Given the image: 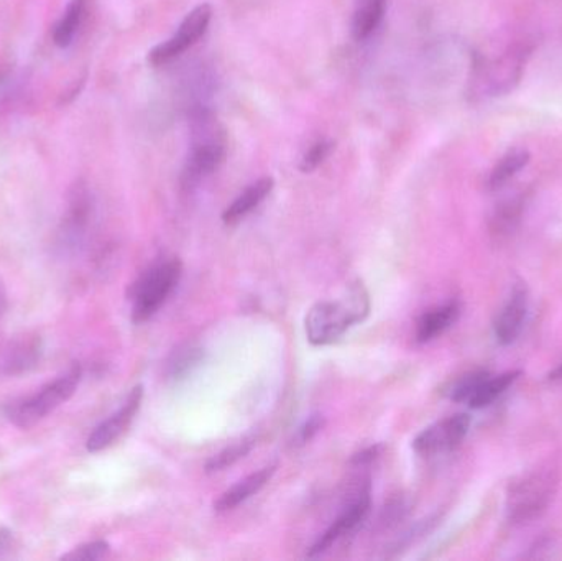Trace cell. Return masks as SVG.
<instances>
[{
	"label": "cell",
	"instance_id": "1",
	"mask_svg": "<svg viewBox=\"0 0 562 561\" xmlns=\"http://www.w3.org/2000/svg\"><path fill=\"white\" fill-rule=\"evenodd\" d=\"M560 480V467L553 461H547L510 481L505 496L508 523L525 526L540 519L557 500Z\"/></svg>",
	"mask_w": 562,
	"mask_h": 561
},
{
	"label": "cell",
	"instance_id": "2",
	"mask_svg": "<svg viewBox=\"0 0 562 561\" xmlns=\"http://www.w3.org/2000/svg\"><path fill=\"white\" fill-rule=\"evenodd\" d=\"M369 313V292L362 282H356L342 299L311 306L304 318L307 341L313 346L333 345L347 329L362 323Z\"/></svg>",
	"mask_w": 562,
	"mask_h": 561
},
{
	"label": "cell",
	"instance_id": "3",
	"mask_svg": "<svg viewBox=\"0 0 562 561\" xmlns=\"http://www.w3.org/2000/svg\"><path fill=\"white\" fill-rule=\"evenodd\" d=\"M533 48V43L517 42L514 46H508L497 58L477 56L472 68V98L487 101L514 91L524 76L525 66Z\"/></svg>",
	"mask_w": 562,
	"mask_h": 561
},
{
	"label": "cell",
	"instance_id": "4",
	"mask_svg": "<svg viewBox=\"0 0 562 561\" xmlns=\"http://www.w3.org/2000/svg\"><path fill=\"white\" fill-rule=\"evenodd\" d=\"M191 131H193V138H191L190 155L181 178L184 188H193L194 184L213 175L226 160L227 152L226 131L210 112H200L194 115Z\"/></svg>",
	"mask_w": 562,
	"mask_h": 561
},
{
	"label": "cell",
	"instance_id": "5",
	"mask_svg": "<svg viewBox=\"0 0 562 561\" xmlns=\"http://www.w3.org/2000/svg\"><path fill=\"white\" fill-rule=\"evenodd\" d=\"M81 366L72 364L65 374L40 389L36 394L7 404L3 407L5 417L15 427L23 428V430L32 428L33 425L42 422L46 415L52 414L59 405L65 404L75 395L76 389L81 382Z\"/></svg>",
	"mask_w": 562,
	"mask_h": 561
},
{
	"label": "cell",
	"instance_id": "6",
	"mask_svg": "<svg viewBox=\"0 0 562 561\" xmlns=\"http://www.w3.org/2000/svg\"><path fill=\"white\" fill-rule=\"evenodd\" d=\"M181 273H183V266L180 260H168V262L151 267L132 285L131 299L134 302L132 319L134 323L147 322L165 305L180 283Z\"/></svg>",
	"mask_w": 562,
	"mask_h": 561
},
{
	"label": "cell",
	"instance_id": "7",
	"mask_svg": "<svg viewBox=\"0 0 562 561\" xmlns=\"http://www.w3.org/2000/svg\"><path fill=\"white\" fill-rule=\"evenodd\" d=\"M211 19H213V9H211L210 3H201L196 9L191 10L184 16L181 25L178 26V32L170 40L150 49L148 63L158 68V66L168 65L178 56L183 55L190 46H193L206 33Z\"/></svg>",
	"mask_w": 562,
	"mask_h": 561
},
{
	"label": "cell",
	"instance_id": "8",
	"mask_svg": "<svg viewBox=\"0 0 562 561\" xmlns=\"http://www.w3.org/2000/svg\"><path fill=\"white\" fill-rule=\"evenodd\" d=\"M471 417L456 414L429 425L413 440V450L418 457L435 458L451 453L468 437Z\"/></svg>",
	"mask_w": 562,
	"mask_h": 561
},
{
	"label": "cell",
	"instance_id": "9",
	"mask_svg": "<svg viewBox=\"0 0 562 561\" xmlns=\"http://www.w3.org/2000/svg\"><path fill=\"white\" fill-rule=\"evenodd\" d=\"M370 507H372V501H370V484L367 481L357 493L356 500L334 520L333 526L314 542V546L307 552V557L323 556L334 543L356 534L369 517Z\"/></svg>",
	"mask_w": 562,
	"mask_h": 561
},
{
	"label": "cell",
	"instance_id": "10",
	"mask_svg": "<svg viewBox=\"0 0 562 561\" xmlns=\"http://www.w3.org/2000/svg\"><path fill=\"white\" fill-rule=\"evenodd\" d=\"M530 312V295L524 282L512 287L507 302L494 319V335L498 345L510 346L520 338Z\"/></svg>",
	"mask_w": 562,
	"mask_h": 561
},
{
	"label": "cell",
	"instance_id": "11",
	"mask_svg": "<svg viewBox=\"0 0 562 561\" xmlns=\"http://www.w3.org/2000/svg\"><path fill=\"white\" fill-rule=\"evenodd\" d=\"M142 399H144V388L137 385V388L132 389L124 405L89 435L88 441H86L88 451L98 453V451L105 450V448L114 445L127 431L135 415L140 411Z\"/></svg>",
	"mask_w": 562,
	"mask_h": 561
},
{
	"label": "cell",
	"instance_id": "12",
	"mask_svg": "<svg viewBox=\"0 0 562 561\" xmlns=\"http://www.w3.org/2000/svg\"><path fill=\"white\" fill-rule=\"evenodd\" d=\"M91 213L92 200L88 188L82 183L75 184L69 191L68 211L63 221V236H65L66 243H81L86 229H88Z\"/></svg>",
	"mask_w": 562,
	"mask_h": 561
},
{
	"label": "cell",
	"instance_id": "13",
	"mask_svg": "<svg viewBox=\"0 0 562 561\" xmlns=\"http://www.w3.org/2000/svg\"><path fill=\"white\" fill-rule=\"evenodd\" d=\"M276 471L277 467H267L256 471V473L250 474V476L244 478V480L234 484L231 490H227L226 493L214 503V509H216L217 513H227V510L236 509L240 504L246 503L250 497L260 493V491L270 483Z\"/></svg>",
	"mask_w": 562,
	"mask_h": 561
},
{
	"label": "cell",
	"instance_id": "14",
	"mask_svg": "<svg viewBox=\"0 0 562 561\" xmlns=\"http://www.w3.org/2000/svg\"><path fill=\"white\" fill-rule=\"evenodd\" d=\"M461 310V303L452 300V302L426 312L416 323V341L425 345V343L439 338L442 333L448 332L458 322Z\"/></svg>",
	"mask_w": 562,
	"mask_h": 561
},
{
	"label": "cell",
	"instance_id": "15",
	"mask_svg": "<svg viewBox=\"0 0 562 561\" xmlns=\"http://www.w3.org/2000/svg\"><path fill=\"white\" fill-rule=\"evenodd\" d=\"M273 187H276V180H273L272 177L260 178L256 183L247 187L246 190L234 200V203L224 211V224L234 226V224L240 223L244 217L249 216V214L272 193Z\"/></svg>",
	"mask_w": 562,
	"mask_h": 561
},
{
	"label": "cell",
	"instance_id": "16",
	"mask_svg": "<svg viewBox=\"0 0 562 561\" xmlns=\"http://www.w3.org/2000/svg\"><path fill=\"white\" fill-rule=\"evenodd\" d=\"M42 356V341L38 338H23L12 343L2 358L3 374L19 375L38 364Z\"/></svg>",
	"mask_w": 562,
	"mask_h": 561
},
{
	"label": "cell",
	"instance_id": "17",
	"mask_svg": "<svg viewBox=\"0 0 562 561\" xmlns=\"http://www.w3.org/2000/svg\"><path fill=\"white\" fill-rule=\"evenodd\" d=\"M520 378L521 371H508L498 375H492L491 372H488L484 381L479 384L474 394L469 399V407L475 408V411L488 407V405L494 404L497 399H501Z\"/></svg>",
	"mask_w": 562,
	"mask_h": 561
},
{
	"label": "cell",
	"instance_id": "18",
	"mask_svg": "<svg viewBox=\"0 0 562 561\" xmlns=\"http://www.w3.org/2000/svg\"><path fill=\"white\" fill-rule=\"evenodd\" d=\"M389 0H353L352 36L357 42L369 38L385 15Z\"/></svg>",
	"mask_w": 562,
	"mask_h": 561
},
{
	"label": "cell",
	"instance_id": "19",
	"mask_svg": "<svg viewBox=\"0 0 562 561\" xmlns=\"http://www.w3.org/2000/svg\"><path fill=\"white\" fill-rule=\"evenodd\" d=\"M531 155L527 148H514L508 150L501 160L492 168L488 175L487 188L491 191H498L507 187L528 164H530Z\"/></svg>",
	"mask_w": 562,
	"mask_h": 561
},
{
	"label": "cell",
	"instance_id": "20",
	"mask_svg": "<svg viewBox=\"0 0 562 561\" xmlns=\"http://www.w3.org/2000/svg\"><path fill=\"white\" fill-rule=\"evenodd\" d=\"M204 351L196 345H183L175 349L165 366V374L170 381L188 378L203 361Z\"/></svg>",
	"mask_w": 562,
	"mask_h": 561
},
{
	"label": "cell",
	"instance_id": "21",
	"mask_svg": "<svg viewBox=\"0 0 562 561\" xmlns=\"http://www.w3.org/2000/svg\"><path fill=\"white\" fill-rule=\"evenodd\" d=\"M85 7L86 0H69L61 19L53 29V42L59 48H68L71 45L85 16Z\"/></svg>",
	"mask_w": 562,
	"mask_h": 561
},
{
	"label": "cell",
	"instance_id": "22",
	"mask_svg": "<svg viewBox=\"0 0 562 561\" xmlns=\"http://www.w3.org/2000/svg\"><path fill=\"white\" fill-rule=\"evenodd\" d=\"M525 201L521 197L508 198L504 203L498 204L497 210L492 214L491 231L495 237L510 236L521 221Z\"/></svg>",
	"mask_w": 562,
	"mask_h": 561
},
{
	"label": "cell",
	"instance_id": "23",
	"mask_svg": "<svg viewBox=\"0 0 562 561\" xmlns=\"http://www.w3.org/2000/svg\"><path fill=\"white\" fill-rule=\"evenodd\" d=\"M254 447H256V438H244V440L231 445L229 448L221 451V453L214 455V457L207 461L206 467H204V471H206L207 474L221 473V471L234 467L237 461L244 460V458L252 451Z\"/></svg>",
	"mask_w": 562,
	"mask_h": 561
},
{
	"label": "cell",
	"instance_id": "24",
	"mask_svg": "<svg viewBox=\"0 0 562 561\" xmlns=\"http://www.w3.org/2000/svg\"><path fill=\"white\" fill-rule=\"evenodd\" d=\"M488 371H472L468 374L461 375L456 379L448 389V397L451 399L456 404H468L471 395L474 394L475 389L479 388Z\"/></svg>",
	"mask_w": 562,
	"mask_h": 561
},
{
	"label": "cell",
	"instance_id": "25",
	"mask_svg": "<svg viewBox=\"0 0 562 561\" xmlns=\"http://www.w3.org/2000/svg\"><path fill=\"white\" fill-rule=\"evenodd\" d=\"M336 148V142L330 138H323V141L314 142L306 152H304L303 158L300 161V170L303 173H311V171L317 170L324 161L329 158Z\"/></svg>",
	"mask_w": 562,
	"mask_h": 561
},
{
	"label": "cell",
	"instance_id": "26",
	"mask_svg": "<svg viewBox=\"0 0 562 561\" xmlns=\"http://www.w3.org/2000/svg\"><path fill=\"white\" fill-rule=\"evenodd\" d=\"M111 552V546L105 540H95V542L85 543V546L76 547L72 552L66 553L65 560L95 561L102 560Z\"/></svg>",
	"mask_w": 562,
	"mask_h": 561
},
{
	"label": "cell",
	"instance_id": "27",
	"mask_svg": "<svg viewBox=\"0 0 562 561\" xmlns=\"http://www.w3.org/2000/svg\"><path fill=\"white\" fill-rule=\"evenodd\" d=\"M324 424H326V422H324L323 415H311V417L301 425L300 430H297L294 445H296V447H303V445L310 444V441L323 430Z\"/></svg>",
	"mask_w": 562,
	"mask_h": 561
},
{
	"label": "cell",
	"instance_id": "28",
	"mask_svg": "<svg viewBox=\"0 0 562 561\" xmlns=\"http://www.w3.org/2000/svg\"><path fill=\"white\" fill-rule=\"evenodd\" d=\"M409 507L412 506H409L405 497H396V500H393L392 503L385 507V510H383L382 523L385 524V526H395V524H398L400 520L408 516Z\"/></svg>",
	"mask_w": 562,
	"mask_h": 561
},
{
	"label": "cell",
	"instance_id": "29",
	"mask_svg": "<svg viewBox=\"0 0 562 561\" xmlns=\"http://www.w3.org/2000/svg\"><path fill=\"white\" fill-rule=\"evenodd\" d=\"M380 453H382V445H373V447L366 448L360 453L353 455L350 463L357 468L369 467L373 461L379 460Z\"/></svg>",
	"mask_w": 562,
	"mask_h": 561
},
{
	"label": "cell",
	"instance_id": "30",
	"mask_svg": "<svg viewBox=\"0 0 562 561\" xmlns=\"http://www.w3.org/2000/svg\"><path fill=\"white\" fill-rule=\"evenodd\" d=\"M13 549V537L12 532L7 529H0V559L9 556Z\"/></svg>",
	"mask_w": 562,
	"mask_h": 561
},
{
	"label": "cell",
	"instance_id": "31",
	"mask_svg": "<svg viewBox=\"0 0 562 561\" xmlns=\"http://www.w3.org/2000/svg\"><path fill=\"white\" fill-rule=\"evenodd\" d=\"M7 310V293L5 287H3L2 277H0V316L5 313Z\"/></svg>",
	"mask_w": 562,
	"mask_h": 561
},
{
	"label": "cell",
	"instance_id": "32",
	"mask_svg": "<svg viewBox=\"0 0 562 561\" xmlns=\"http://www.w3.org/2000/svg\"><path fill=\"white\" fill-rule=\"evenodd\" d=\"M548 379H550L551 382L562 381V361L548 374Z\"/></svg>",
	"mask_w": 562,
	"mask_h": 561
}]
</instances>
